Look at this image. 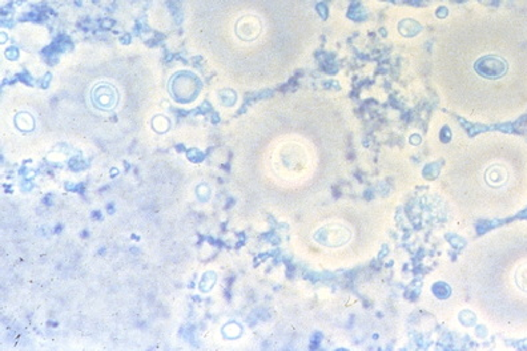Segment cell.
<instances>
[{
  "mask_svg": "<svg viewBox=\"0 0 527 351\" xmlns=\"http://www.w3.org/2000/svg\"><path fill=\"white\" fill-rule=\"evenodd\" d=\"M409 141H410V144H413V145H418V144H421V136L419 135L410 136Z\"/></svg>",
  "mask_w": 527,
  "mask_h": 351,
  "instance_id": "obj_8",
  "label": "cell"
},
{
  "mask_svg": "<svg viewBox=\"0 0 527 351\" xmlns=\"http://www.w3.org/2000/svg\"><path fill=\"white\" fill-rule=\"evenodd\" d=\"M313 238L322 246L338 247L350 241L351 232L341 223H328L317 229Z\"/></svg>",
  "mask_w": 527,
  "mask_h": 351,
  "instance_id": "obj_1",
  "label": "cell"
},
{
  "mask_svg": "<svg viewBox=\"0 0 527 351\" xmlns=\"http://www.w3.org/2000/svg\"><path fill=\"white\" fill-rule=\"evenodd\" d=\"M261 32V20L253 15H247L237 24V35L244 40H253Z\"/></svg>",
  "mask_w": 527,
  "mask_h": 351,
  "instance_id": "obj_3",
  "label": "cell"
},
{
  "mask_svg": "<svg viewBox=\"0 0 527 351\" xmlns=\"http://www.w3.org/2000/svg\"><path fill=\"white\" fill-rule=\"evenodd\" d=\"M421 24L417 23L416 20H412V19H406V20H402L398 24V30L399 32L405 36H413V35H417L421 31Z\"/></svg>",
  "mask_w": 527,
  "mask_h": 351,
  "instance_id": "obj_5",
  "label": "cell"
},
{
  "mask_svg": "<svg viewBox=\"0 0 527 351\" xmlns=\"http://www.w3.org/2000/svg\"><path fill=\"white\" fill-rule=\"evenodd\" d=\"M432 291L433 294L441 300L447 299V298L451 295V287H450L449 284L443 282V281H438V282H436V284L433 285Z\"/></svg>",
  "mask_w": 527,
  "mask_h": 351,
  "instance_id": "obj_6",
  "label": "cell"
},
{
  "mask_svg": "<svg viewBox=\"0 0 527 351\" xmlns=\"http://www.w3.org/2000/svg\"><path fill=\"white\" fill-rule=\"evenodd\" d=\"M474 69L481 78L495 80V79L504 78L507 69H509V65H507L505 59L499 58V56H494V55H487V56H482L475 61Z\"/></svg>",
  "mask_w": 527,
  "mask_h": 351,
  "instance_id": "obj_2",
  "label": "cell"
},
{
  "mask_svg": "<svg viewBox=\"0 0 527 351\" xmlns=\"http://www.w3.org/2000/svg\"><path fill=\"white\" fill-rule=\"evenodd\" d=\"M458 319H460V322L463 324V326H467V328H470V326H474V324L476 323V315L474 314L473 311H470V310L461 311L460 315H458Z\"/></svg>",
  "mask_w": 527,
  "mask_h": 351,
  "instance_id": "obj_7",
  "label": "cell"
},
{
  "mask_svg": "<svg viewBox=\"0 0 527 351\" xmlns=\"http://www.w3.org/2000/svg\"><path fill=\"white\" fill-rule=\"evenodd\" d=\"M507 179H509L507 169L500 164H494V165L489 166L486 173H485V181L491 188L504 186L507 183Z\"/></svg>",
  "mask_w": 527,
  "mask_h": 351,
  "instance_id": "obj_4",
  "label": "cell"
}]
</instances>
